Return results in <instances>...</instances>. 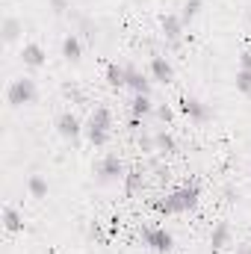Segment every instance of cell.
Instances as JSON below:
<instances>
[{
	"label": "cell",
	"mask_w": 251,
	"mask_h": 254,
	"mask_svg": "<svg viewBox=\"0 0 251 254\" xmlns=\"http://www.w3.org/2000/svg\"><path fill=\"white\" fill-rule=\"evenodd\" d=\"M122 181H125L127 195H136V192H139L142 187H145V175H142V169H130V172H127V175L122 178Z\"/></svg>",
	"instance_id": "cell-18"
},
{
	"label": "cell",
	"mask_w": 251,
	"mask_h": 254,
	"mask_svg": "<svg viewBox=\"0 0 251 254\" xmlns=\"http://www.w3.org/2000/svg\"><path fill=\"white\" fill-rule=\"evenodd\" d=\"M63 95H65V98H71V101H80V104H83L80 89H77V86H71V83H65V86H63Z\"/></svg>",
	"instance_id": "cell-23"
},
{
	"label": "cell",
	"mask_w": 251,
	"mask_h": 254,
	"mask_svg": "<svg viewBox=\"0 0 251 254\" xmlns=\"http://www.w3.org/2000/svg\"><path fill=\"white\" fill-rule=\"evenodd\" d=\"M184 33H187V24L181 21V15H163V36L172 42V48L181 45Z\"/></svg>",
	"instance_id": "cell-7"
},
{
	"label": "cell",
	"mask_w": 251,
	"mask_h": 254,
	"mask_svg": "<svg viewBox=\"0 0 251 254\" xmlns=\"http://www.w3.org/2000/svg\"><path fill=\"white\" fill-rule=\"evenodd\" d=\"M154 145H157L160 154H175V151H178V139H175L169 130H157V133H154Z\"/></svg>",
	"instance_id": "cell-15"
},
{
	"label": "cell",
	"mask_w": 251,
	"mask_h": 254,
	"mask_svg": "<svg viewBox=\"0 0 251 254\" xmlns=\"http://www.w3.org/2000/svg\"><path fill=\"white\" fill-rule=\"evenodd\" d=\"M57 130H60V136L68 139V142H77V139H80V133H83L80 119H77L74 113H63V116L57 119Z\"/></svg>",
	"instance_id": "cell-8"
},
{
	"label": "cell",
	"mask_w": 251,
	"mask_h": 254,
	"mask_svg": "<svg viewBox=\"0 0 251 254\" xmlns=\"http://www.w3.org/2000/svg\"><path fill=\"white\" fill-rule=\"evenodd\" d=\"M154 113H157V116H160V122H166V125H169V122L175 119V113H172V107H166V104H160V107H157Z\"/></svg>",
	"instance_id": "cell-24"
},
{
	"label": "cell",
	"mask_w": 251,
	"mask_h": 254,
	"mask_svg": "<svg viewBox=\"0 0 251 254\" xmlns=\"http://www.w3.org/2000/svg\"><path fill=\"white\" fill-rule=\"evenodd\" d=\"M142 243L157 254H169L172 246H175V237L166 231V228H145L142 231Z\"/></svg>",
	"instance_id": "cell-4"
},
{
	"label": "cell",
	"mask_w": 251,
	"mask_h": 254,
	"mask_svg": "<svg viewBox=\"0 0 251 254\" xmlns=\"http://www.w3.org/2000/svg\"><path fill=\"white\" fill-rule=\"evenodd\" d=\"M157 107L151 104V95H133V101H130V113H133V119H148L151 113H154Z\"/></svg>",
	"instance_id": "cell-12"
},
{
	"label": "cell",
	"mask_w": 251,
	"mask_h": 254,
	"mask_svg": "<svg viewBox=\"0 0 251 254\" xmlns=\"http://www.w3.org/2000/svg\"><path fill=\"white\" fill-rule=\"evenodd\" d=\"M51 6H54V12H65L68 9V0H48Z\"/></svg>",
	"instance_id": "cell-27"
},
{
	"label": "cell",
	"mask_w": 251,
	"mask_h": 254,
	"mask_svg": "<svg viewBox=\"0 0 251 254\" xmlns=\"http://www.w3.org/2000/svg\"><path fill=\"white\" fill-rule=\"evenodd\" d=\"M63 57L68 63H77L80 57H83V42H80V36H65L63 39Z\"/></svg>",
	"instance_id": "cell-14"
},
{
	"label": "cell",
	"mask_w": 251,
	"mask_h": 254,
	"mask_svg": "<svg viewBox=\"0 0 251 254\" xmlns=\"http://www.w3.org/2000/svg\"><path fill=\"white\" fill-rule=\"evenodd\" d=\"M0 33H3V42H15V39L21 36V21H18V18H3Z\"/></svg>",
	"instance_id": "cell-20"
},
{
	"label": "cell",
	"mask_w": 251,
	"mask_h": 254,
	"mask_svg": "<svg viewBox=\"0 0 251 254\" xmlns=\"http://www.w3.org/2000/svg\"><path fill=\"white\" fill-rule=\"evenodd\" d=\"M181 113L187 116L189 122H198V125H204V122H210V119H213V110H210L201 98H192V95L181 98Z\"/></svg>",
	"instance_id": "cell-5"
},
{
	"label": "cell",
	"mask_w": 251,
	"mask_h": 254,
	"mask_svg": "<svg viewBox=\"0 0 251 254\" xmlns=\"http://www.w3.org/2000/svg\"><path fill=\"white\" fill-rule=\"evenodd\" d=\"M3 228H6L9 234L24 231V216H21L15 207H3Z\"/></svg>",
	"instance_id": "cell-16"
},
{
	"label": "cell",
	"mask_w": 251,
	"mask_h": 254,
	"mask_svg": "<svg viewBox=\"0 0 251 254\" xmlns=\"http://www.w3.org/2000/svg\"><path fill=\"white\" fill-rule=\"evenodd\" d=\"M246 21H249V30H251V9H249V15H246Z\"/></svg>",
	"instance_id": "cell-30"
},
{
	"label": "cell",
	"mask_w": 251,
	"mask_h": 254,
	"mask_svg": "<svg viewBox=\"0 0 251 254\" xmlns=\"http://www.w3.org/2000/svg\"><path fill=\"white\" fill-rule=\"evenodd\" d=\"M198 198H201V190H198V184L192 181V184H184V187H178L175 192H169L163 201H154V210L163 213V216L189 213V210L198 207Z\"/></svg>",
	"instance_id": "cell-1"
},
{
	"label": "cell",
	"mask_w": 251,
	"mask_h": 254,
	"mask_svg": "<svg viewBox=\"0 0 251 254\" xmlns=\"http://www.w3.org/2000/svg\"><path fill=\"white\" fill-rule=\"evenodd\" d=\"M139 148H142V151H157L154 136H142V139H139Z\"/></svg>",
	"instance_id": "cell-26"
},
{
	"label": "cell",
	"mask_w": 251,
	"mask_h": 254,
	"mask_svg": "<svg viewBox=\"0 0 251 254\" xmlns=\"http://www.w3.org/2000/svg\"><path fill=\"white\" fill-rule=\"evenodd\" d=\"M237 254H251V246H243V249H240Z\"/></svg>",
	"instance_id": "cell-29"
},
{
	"label": "cell",
	"mask_w": 251,
	"mask_h": 254,
	"mask_svg": "<svg viewBox=\"0 0 251 254\" xmlns=\"http://www.w3.org/2000/svg\"><path fill=\"white\" fill-rule=\"evenodd\" d=\"M36 95H39V89H36V80H30V77H18V80H12L9 89H6V101H9L12 107L33 104Z\"/></svg>",
	"instance_id": "cell-3"
},
{
	"label": "cell",
	"mask_w": 251,
	"mask_h": 254,
	"mask_svg": "<svg viewBox=\"0 0 251 254\" xmlns=\"http://www.w3.org/2000/svg\"><path fill=\"white\" fill-rule=\"evenodd\" d=\"M110 127H113V116H110V110H107V107H98V110L92 113L89 125H86V136H89V142H92L95 148L107 145V139H110Z\"/></svg>",
	"instance_id": "cell-2"
},
{
	"label": "cell",
	"mask_w": 251,
	"mask_h": 254,
	"mask_svg": "<svg viewBox=\"0 0 251 254\" xmlns=\"http://www.w3.org/2000/svg\"><path fill=\"white\" fill-rule=\"evenodd\" d=\"M27 190H30V195H33V198H45V195H48V181H45L42 175H30Z\"/></svg>",
	"instance_id": "cell-21"
},
{
	"label": "cell",
	"mask_w": 251,
	"mask_h": 254,
	"mask_svg": "<svg viewBox=\"0 0 251 254\" xmlns=\"http://www.w3.org/2000/svg\"><path fill=\"white\" fill-rule=\"evenodd\" d=\"M89 237H92L95 243H104V228H101V222H92V225H89Z\"/></svg>",
	"instance_id": "cell-25"
},
{
	"label": "cell",
	"mask_w": 251,
	"mask_h": 254,
	"mask_svg": "<svg viewBox=\"0 0 251 254\" xmlns=\"http://www.w3.org/2000/svg\"><path fill=\"white\" fill-rule=\"evenodd\" d=\"M228 243H231V225H228V222H219V225L213 228V234H210V249H213V252H222Z\"/></svg>",
	"instance_id": "cell-13"
},
{
	"label": "cell",
	"mask_w": 251,
	"mask_h": 254,
	"mask_svg": "<svg viewBox=\"0 0 251 254\" xmlns=\"http://www.w3.org/2000/svg\"><path fill=\"white\" fill-rule=\"evenodd\" d=\"M240 68H249L251 71V51H243V57H240Z\"/></svg>",
	"instance_id": "cell-28"
},
{
	"label": "cell",
	"mask_w": 251,
	"mask_h": 254,
	"mask_svg": "<svg viewBox=\"0 0 251 254\" xmlns=\"http://www.w3.org/2000/svg\"><path fill=\"white\" fill-rule=\"evenodd\" d=\"M125 86L133 95H151V80H148L142 71H136L133 65H127V83Z\"/></svg>",
	"instance_id": "cell-9"
},
{
	"label": "cell",
	"mask_w": 251,
	"mask_h": 254,
	"mask_svg": "<svg viewBox=\"0 0 251 254\" xmlns=\"http://www.w3.org/2000/svg\"><path fill=\"white\" fill-rule=\"evenodd\" d=\"M201 9H204V3H201V0H187V3H184V9H181V21L189 27V24L201 15Z\"/></svg>",
	"instance_id": "cell-19"
},
{
	"label": "cell",
	"mask_w": 251,
	"mask_h": 254,
	"mask_svg": "<svg viewBox=\"0 0 251 254\" xmlns=\"http://www.w3.org/2000/svg\"><path fill=\"white\" fill-rule=\"evenodd\" d=\"M237 92H243L246 98H251V71L249 68H240L237 71Z\"/></svg>",
	"instance_id": "cell-22"
},
{
	"label": "cell",
	"mask_w": 251,
	"mask_h": 254,
	"mask_svg": "<svg viewBox=\"0 0 251 254\" xmlns=\"http://www.w3.org/2000/svg\"><path fill=\"white\" fill-rule=\"evenodd\" d=\"M21 60H24V65H30V68H42L45 60H48V54H45V48H42V45L30 42V45H24V48H21Z\"/></svg>",
	"instance_id": "cell-11"
},
{
	"label": "cell",
	"mask_w": 251,
	"mask_h": 254,
	"mask_svg": "<svg viewBox=\"0 0 251 254\" xmlns=\"http://www.w3.org/2000/svg\"><path fill=\"white\" fill-rule=\"evenodd\" d=\"M107 83H110L113 89H125V83H127V68L125 65H116V63L107 65Z\"/></svg>",
	"instance_id": "cell-17"
},
{
	"label": "cell",
	"mask_w": 251,
	"mask_h": 254,
	"mask_svg": "<svg viewBox=\"0 0 251 254\" xmlns=\"http://www.w3.org/2000/svg\"><path fill=\"white\" fill-rule=\"evenodd\" d=\"M127 169L125 163L116 157V154H110V157H104L101 163H98V181L101 184H110V181H119V178H125Z\"/></svg>",
	"instance_id": "cell-6"
},
{
	"label": "cell",
	"mask_w": 251,
	"mask_h": 254,
	"mask_svg": "<svg viewBox=\"0 0 251 254\" xmlns=\"http://www.w3.org/2000/svg\"><path fill=\"white\" fill-rule=\"evenodd\" d=\"M151 77L157 83H172L175 80V65L169 63L166 57H154L151 60Z\"/></svg>",
	"instance_id": "cell-10"
}]
</instances>
